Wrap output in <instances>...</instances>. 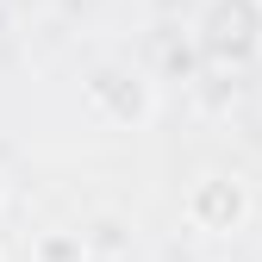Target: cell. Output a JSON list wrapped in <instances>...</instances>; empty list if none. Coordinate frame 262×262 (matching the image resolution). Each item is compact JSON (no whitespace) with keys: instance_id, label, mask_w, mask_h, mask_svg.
I'll return each mask as SVG.
<instances>
[{"instance_id":"277c9868","label":"cell","mask_w":262,"mask_h":262,"mask_svg":"<svg viewBox=\"0 0 262 262\" xmlns=\"http://www.w3.org/2000/svg\"><path fill=\"white\" fill-rule=\"evenodd\" d=\"M0 212H7V193H0Z\"/></svg>"},{"instance_id":"6da1fadb","label":"cell","mask_w":262,"mask_h":262,"mask_svg":"<svg viewBox=\"0 0 262 262\" xmlns=\"http://www.w3.org/2000/svg\"><path fill=\"white\" fill-rule=\"evenodd\" d=\"M81 94H88V113L100 125H113V131H144L156 119V81L138 69V62H125V56L94 62Z\"/></svg>"},{"instance_id":"7a4b0ae2","label":"cell","mask_w":262,"mask_h":262,"mask_svg":"<svg viewBox=\"0 0 262 262\" xmlns=\"http://www.w3.org/2000/svg\"><path fill=\"white\" fill-rule=\"evenodd\" d=\"M193 38L212 62H231V69L262 56V0H200Z\"/></svg>"},{"instance_id":"3957f363","label":"cell","mask_w":262,"mask_h":262,"mask_svg":"<svg viewBox=\"0 0 262 262\" xmlns=\"http://www.w3.org/2000/svg\"><path fill=\"white\" fill-rule=\"evenodd\" d=\"M250 206H256V200H250V181L231 175V169L193 175L187 200H181L187 225H193V231H206V237H231V231H244V225H250Z\"/></svg>"}]
</instances>
